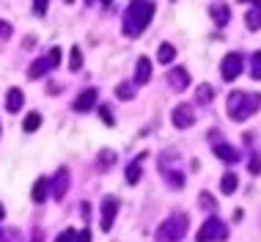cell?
<instances>
[{
  "label": "cell",
  "mask_w": 261,
  "mask_h": 242,
  "mask_svg": "<svg viewBox=\"0 0 261 242\" xmlns=\"http://www.w3.org/2000/svg\"><path fill=\"white\" fill-rule=\"evenodd\" d=\"M154 11H157V9H154L151 0H129L126 14H124V33H126V36H132V39H138L140 33L151 25Z\"/></svg>",
  "instance_id": "1"
},
{
  "label": "cell",
  "mask_w": 261,
  "mask_h": 242,
  "mask_svg": "<svg viewBox=\"0 0 261 242\" xmlns=\"http://www.w3.org/2000/svg\"><path fill=\"white\" fill-rule=\"evenodd\" d=\"M261 108V94H248V91H234L225 102V110L234 121H245Z\"/></svg>",
  "instance_id": "2"
},
{
  "label": "cell",
  "mask_w": 261,
  "mask_h": 242,
  "mask_svg": "<svg viewBox=\"0 0 261 242\" xmlns=\"http://www.w3.org/2000/svg\"><path fill=\"white\" fill-rule=\"evenodd\" d=\"M187 215H171L168 220H162L154 231V242H181L187 234Z\"/></svg>",
  "instance_id": "3"
},
{
  "label": "cell",
  "mask_w": 261,
  "mask_h": 242,
  "mask_svg": "<svg viewBox=\"0 0 261 242\" xmlns=\"http://www.w3.org/2000/svg\"><path fill=\"white\" fill-rule=\"evenodd\" d=\"M225 237H228V229H225V223L220 217H209L206 223L201 226V231L195 234L198 242H223Z\"/></svg>",
  "instance_id": "4"
},
{
  "label": "cell",
  "mask_w": 261,
  "mask_h": 242,
  "mask_svg": "<svg viewBox=\"0 0 261 242\" xmlns=\"http://www.w3.org/2000/svg\"><path fill=\"white\" fill-rule=\"evenodd\" d=\"M58 63H61V47H53L50 50V58H47V55H41V58H36V61L31 63L28 77H31V80H39V77H44L50 69L58 66Z\"/></svg>",
  "instance_id": "5"
},
{
  "label": "cell",
  "mask_w": 261,
  "mask_h": 242,
  "mask_svg": "<svg viewBox=\"0 0 261 242\" xmlns=\"http://www.w3.org/2000/svg\"><path fill=\"white\" fill-rule=\"evenodd\" d=\"M242 66H245L242 53H228V55L223 58V63H220V75H223V80H225V83L237 80L239 72H242Z\"/></svg>",
  "instance_id": "6"
},
{
  "label": "cell",
  "mask_w": 261,
  "mask_h": 242,
  "mask_svg": "<svg viewBox=\"0 0 261 242\" xmlns=\"http://www.w3.org/2000/svg\"><path fill=\"white\" fill-rule=\"evenodd\" d=\"M171 118H173V127H176V130H190V127L195 124V110H193V105L179 102V105L173 108Z\"/></svg>",
  "instance_id": "7"
},
{
  "label": "cell",
  "mask_w": 261,
  "mask_h": 242,
  "mask_svg": "<svg viewBox=\"0 0 261 242\" xmlns=\"http://www.w3.org/2000/svg\"><path fill=\"white\" fill-rule=\"evenodd\" d=\"M116 215H118V198L105 196V201H102V231H110L113 229Z\"/></svg>",
  "instance_id": "8"
},
{
  "label": "cell",
  "mask_w": 261,
  "mask_h": 242,
  "mask_svg": "<svg viewBox=\"0 0 261 242\" xmlns=\"http://www.w3.org/2000/svg\"><path fill=\"white\" fill-rule=\"evenodd\" d=\"M96 96H99V91H96V88H86V91H83V94L72 102V108H74L77 113H86V110H91V108L96 105Z\"/></svg>",
  "instance_id": "9"
},
{
  "label": "cell",
  "mask_w": 261,
  "mask_h": 242,
  "mask_svg": "<svg viewBox=\"0 0 261 242\" xmlns=\"http://www.w3.org/2000/svg\"><path fill=\"white\" fill-rule=\"evenodd\" d=\"M151 80V61L146 58V55H140L138 63H135V77H132V83L135 85H146Z\"/></svg>",
  "instance_id": "10"
},
{
  "label": "cell",
  "mask_w": 261,
  "mask_h": 242,
  "mask_svg": "<svg viewBox=\"0 0 261 242\" xmlns=\"http://www.w3.org/2000/svg\"><path fill=\"white\" fill-rule=\"evenodd\" d=\"M168 83H171L176 91H185L187 85H190V75H187V69H185V66L171 69V72H168Z\"/></svg>",
  "instance_id": "11"
},
{
  "label": "cell",
  "mask_w": 261,
  "mask_h": 242,
  "mask_svg": "<svg viewBox=\"0 0 261 242\" xmlns=\"http://www.w3.org/2000/svg\"><path fill=\"white\" fill-rule=\"evenodd\" d=\"M212 19H215V25H228V19H231V9H228V3H212Z\"/></svg>",
  "instance_id": "12"
},
{
  "label": "cell",
  "mask_w": 261,
  "mask_h": 242,
  "mask_svg": "<svg viewBox=\"0 0 261 242\" xmlns=\"http://www.w3.org/2000/svg\"><path fill=\"white\" fill-rule=\"evenodd\" d=\"M50 184L55 187V190H53V196L61 201V198L66 196V187H69V171H66V168H61L58 174H55V179H53Z\"/></svg>",
  "instance_id": "13"
},
{
  "label": "cell",
  "mask_w": 261,
  "mask_h": 242,
  "mask_svg": "<svg viewBox=\"0 0 261 242\" xmlns=\"http://www.w3.org/2000/svg\"><path fill=\"white\" fill-rule=\"evenodd\" d=\"M215 154H217L223 162H228V165L239 162V152H237V149H231L228 143H215Z\"/></svg>",
  "instance_id": "14"
},
{
  "label": "cell",
  "mask_w": 261,
  "mask_h": 242,
  "mask_svg": "<svg viewBox=\"0 0 261 242\" xmlns=\"http://www.w3.org/2000/svg\"><path fill=\"white\" fill-rule=\"evenodd\" d=\"M19 108H22V91L11 88L9 94H6V110H9V113H19Z\"/></svg>",
  "instance_id": "15"
},
{
  "label": "cell",
  "mask_w": 261,
  "mask_h": 242,
  "mask_svg": "<svg viewBox=\"0 0 261 242\" xmlns=\"http://www.w3.org/2000/svg\"><path fill=\"white\" fill-rule=\"evenodd\" d=\"M245 25H248L250 31H258L261 28V3L253 6L250 11H245Z\"/></svg>",
  "instance_id": "16"
},
{
  "label": "cell",
  "mask_w": 261,
  "mask_h": 242,
  "mask_svg": "<svg viewBox=\"0 0 261 242\" xmlns=\"http://www.w3.org/2000/svg\"><path fill=\"white\" fill-rule=\"evenodd\" d=\"M212 96H215V88H212L209 83H201L198 88H195V102L198 105H209Z\"/></svg>",
  "instance_id": "17"
},
{
  "label": "cell",
  "mask_w": 261,
  "mask_h": 242,
  "mask_svg": "<svg viewBox=\"0 0 261 242\" xmlns=\"http://www.w3.org/2000/svg\"><path fill=\"white\" fill-rule=\"evenodd\" d=\"M47 190H50V182H47L44 176H41V179H39L36 184H33V201L41 204V201L47 198Z\"/></svg>",
  "instance_id": "18"
},
{
  "label": "cell",
  "mask_w": 261,
  "mask_h": 242,
  "mask_svg": "<svg viewBox=\"0 0 261 242\" xmlns=\"http://www.w3.org/2000/svg\"><path fill=\"white\" fill-rule=\"evenodd\" d=\"M39 127H41V113H36V110L28 113L25 121H22V130H25V132H36Z\"/></svg>",
  "instance_id": "19"
},
{
  "label": "cell",
  "mask_w": 261,
  "mask_h": 242,
  "mask_svg": "<svg viewBox=\"0 0 261 242\" xmlns=\"http://www.w3.org/2000/svg\"><path fill=\"white\" fill-rule=\"evenodd\" d=\"M237 184H239L237 174H231V171H228V174H223L220 187H223V193H225V196H231V193H234V190H237Z\"/></svg>",
  "instance_id": "20"
},
{
  "label": "cell",
  "mask_w": 261,
  "mask_h": 242,
  "mask_svg": "<svg viewBox=\"0 0 261 242\" xmlns=\"http://www.w3.org/2000/svg\"><path fill=\"white\" fill-rule=\"evenodd\" d=\"M173 58H176L173 44H168V41H165V44H160V50H157V61H160V63H171Z\"/></svg>",
  "instance_id": "21"
},
{
  "label": "cell",
  "mask_w": 261,
  "mask_h": 242,
  "mask_svg": "<svg viewBox=\"0 0 261 242\" xmlns=\"http://www.w3.org/2000/svg\"><path fill=\"white\" fill-rule=\"evenodd\" d=\"M116 96L118 99H135V83H121L116 88Z\"/></svg>",
  "instance_id": "22"
},
{
  "label": "cell",
  "mask_w": 261,
  "mask_h": 242,
  "mask_svg": "<svg viewBox=\"0 0 261 242\" xmlns=\"http://www.w3.org/2000/svg\"><path fill=\"white\" fill-rule=\"evenodd\" d=\"M69 55H72V58H69V69L77 72V69L83 66V50L80 47H72V53H69Z\"/></svg>",
  "instance_id": "23"
},
{
  "label": "cell",
  "mask_w": 261,
  "mask_h": 242,
  "mask_svg": "<svg viewBox=\"0 0 261 242\" xmlns=\"http://www.w3.org/2000/svg\"><path fill=\"white\" fill-rule=\"evenodd\" d=\"M113 162H116V152H110V149H105V152H99V168L108 171Z\"/></svg>",
  "instance_id": "24"
},
{
  "label": "cell",
  "mask_w": 261,
  "mask_h": 242,
  "mask_svg": "<svg viewBox=\"0 0 261 242\" xmlns=\"http://www.w3.org/2000/svg\"><path fill=\"white\" fill-rule=\"evenodd\" d=\"M126 182L129 184H135V182H140V165L135 160L129 162V165H126Z\"/></svg>",
  "instance_id": "25"
},
{
  "label": "cell",
  "mask_w": 261,
  "mask_h": 242,
  "mask_svg": "<svg viewBox=\"0 0 261 242\" xmlns=\"http://www.w3.org/2000/svg\"><path fill=\"white\" fill-rule=\"evenodd\" d=\"M250 75H253V80H261V50H258V53H253V61H250Z\"/></svg>",
  "instance_id": "26"
},
{
  "label": "cell",
  "mask_w": 261,
  "mask_h": 242,
  "mask_svg": "<svg viewBox=\"0 0 261 242\" xmlns=\"http://www.w3.org/2000/svg\"><path fill=\"white\" fill-rule=\"evenodd\" d=\"M47 6H50V0H33V14H36V17H44Z\"/></svg>",
  "instance_id": "27"
},
{
  "label": "cell",
  "mask_w": 261,
  "mask_h": 242,
  "mask_svg": "<svg viewBox=\"0 0 261 242\" xmlns=\"http://www.w3.org/2000/svg\"><path fill=\"white\" fill-rule=\"evenodd\" d=\"M198 201H201L203 206H206V209H209V212H212V209H217V204H215V198H212L209 193H201V196H198Z\"/></svg>",
  "instance_id": "28"
},
{
  "label": "cell",
  "mask_w": 261,
  "mask_h": 242,
  "mask_svg": "<svg viewBox=\"0 0 261 242\" xmlns=\"http://www.w3.org/2000/svg\"><path fill=\"white\" fill-rule=\"evenodd\" d=\"M165 176H168V182H171V187H181V184H185V176L176 174V171L173 174H165Z\"/></svg>",
  "instance_id": "29"
},
{
  "label": "cell",
  "mask_w": 261,
  "mask_h": 242,
  "mask_svg": "<svg viewBox=\"0 0 261 242\" xmlns=\"http://www.w3.org/2000/svg\"><path fill=\"white\" fill-rule=\"evenodd\" d=\"M14 33V28H11V22H6V19H0V39H9Z\"/></svg>",
  "instance_id": "30"
},
{
  "label": "cell",
  "mask_w": 261,
  "mask_h": 242,
  "mask_svg": "<svg viewBox=\"0 0 261 242\" xmlns=\"http://www.w3.org/2000/svg\"><path fill=\"white\" fill-rule=\"evenodd\" d=\"M55 242H74V231H72V229L61 231V234H58V239H55Z\"/></svg>",
  "instance_id": "31"
},
{
  "label": "cell",
  "mask_w": 261,
  "mask_h": 242,
  "mask_svg": "<svg viewBox=\"0 0 261 242\" xmlns=\"http://www.w3.org/2000/svg\"><path fill=\"white\" fill-rule=\"evenodd\" d=\"M250 174H261V157H250Z\"/></svg>",
  "instance_id": "32"
},
{
  "label": "cell",
  "mask_w": 261,
  "mask_h": 242,
  "mask_svg": "<svg viewBox=\"0 0 261 242\" xmlns=\"http://www.w3.org/2000/svg\"><path fill=\"white\" fill-rule=\"evenodd\" d=\"M102 121H105L108 127H113V124H116V121H113V113H110V108H102Z\"/></svg>",
  "instance_id": "33"
},
{
  "label": "cell",
  "mask_w": 261,
  "mask_h": 242,
  "mask_svg": "<svg viewBox=\"0 0 261 242\" xmlns=\"http://www.w3.org/2000/svg\"><path fill=\"white\" fill-rule=\"evenodd\" d=\"M74 242H91V231L83 229L80 234H74Z\"/></svg>",
  "instance_id": "34"
},
{
  "label": "cell",
  "mask_w": 261,
  "mask_h": 242,
  "mask_svg": "<svg viewBox=\"0 0 261 242\" xmlns=\"http://www.w3.org/2000/svg\"><path fill=\"white\" fill-rule=\"evenodd\" d=\"M91 3H94V0H88V6H91ZM99 3H102V6H110L113 0H99Z\"/></svg>",
  "instance_id": "35"
},
{
  "label": "cell",
  "mask_w": 261,
  "mask_h": 242,
  "mask_svg": "<svg viewBox=\"0 0 261 242\" xmlns=\"http://www.w3.org/2000/svg\"><path fill=\"white\" fill-rule=\"evenodd\" d=\"M33 242H41V231H36V234H33Z\"/></svg>",
  "instance_id": "36"
},
{
  "label": "cell",
  "mask_w": 261,
  "mask_h": 242,
  "mask_svg": "<svg viewBox=\"0 0 261 242\" xmlns=\"http://www.w3.org/2000/svg\"><path fill=\"white\" fill-rule=\"evenodd\" d=\"M242 3H253V6H258V3H261V0H242Z\"/></svg>",
  "instance_id": "37"
},
{
  "label": "cell",
  "mask_w": 261,
  "mask_h": 242,
  "mask_svg": "<svg viewBox=\"0 0 261 242\" xmlns=\"http://www.w3.org/2000/svg\"><path fill=\"white\" fill-rule=\"evenodd\" d=\"M6 215V209H3V204H0V217H3Z\"/></svg>",
  "instance_id": "38"
},
{
  "label": "cell",
  "mask_w": 261,
  "mask_h": 242,
  "mask_svg": "<svg viewBox=\"0 0 261 242\" xmlns=\"http://www.w3.org/2000/svg\"><path fill=\"white\" fill-rule=\"evenodd\" d=\"M0 239H3V231H0Z\"/></svg>",
  "instance_id": "39"
},
{
  "label": "cell",
  "mask_w": 261,
  "mask_h": 242,
  "mask_svg": "<svg viewBox=\"0 0 261 242\" xmlns=\"http://www.w3.org/2000/svg\"><path fill=\"white\" fill-rule=\"evenodd\" d=\"M66 3H72V0H66Z\"/></svg>",
  "instance_id": "40"
}]
</instances>
